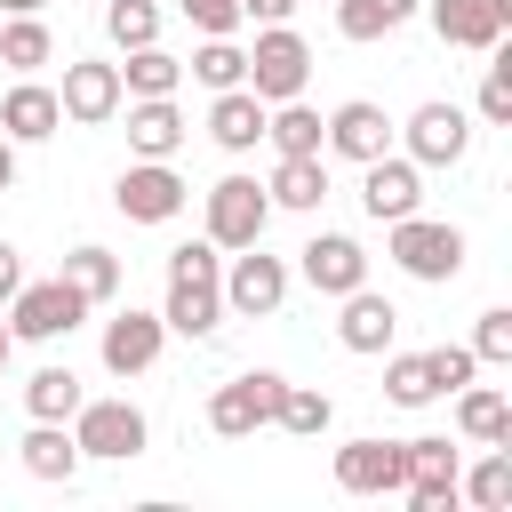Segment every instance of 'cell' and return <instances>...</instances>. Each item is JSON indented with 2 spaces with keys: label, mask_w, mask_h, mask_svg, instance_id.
<instances>
[{
  "label": "cell",
  "mask_w": 512,
  "mask_h": 512,
  "mask_svg": "<svg viewBox=\"0 0 512 512\" xmlns=\"http://www.w3.org/2000/svg\"><path fill=\"white\" fill-rule=\"evenodd\" d=\"M424 0H336V32L344 40H392Z\"/></svg>",
  "instance_id": "29"
},
{
  "label": "cell",
  "mask_w": 512,
  "mask_h": 512,
  "mask_svg": "<svg viewBox=\"0 0 512 512\" xmlns=\"http://www.w3.org/2000/svg\"><path fill=\"white\" fill-rule=\"evenodd\" d=\"M0 192H16V144L0 136Z\"/></svg>",
  "instance_id": "42"
},
{
  "label": "cell",
  "mask_w": 512,
  "mask_h": 512,
  "mask_svg": "<svg viewBox=\"0 0 512 512\" xmlns=\"http://www.w3.org/2000/svg\"><path fill=\"white\" fill-rule=\"evenodd\" d=\"M56 104H64V120H72V128H104V120H120V104H128L120 64H104V56H72V64H64Z\"/></svg>",
  "instance_id": "11"
},
{
  "label": "cell",
  "mask_w": 512,
  "mask_h": 512,
  "mask_svg": "<svg viewBox=\"0 0 512 512\" xmlns=\"http://www.w3.org/2000/svg\"><path fill=\"white\" fill-rule=\"evenodd\" d=\"M224 248L200 232V240H184V248H168V304H160V320H168V336H216L224 328Z\"/></svg>",
  "instance_id": "1"
},
{
  "label": "cell",
  "mask_w": 512,
  "mask_h": 512,
  "mask_svg": "<svg viewBox=\"0 0 512 512\" xmlns=\"http://www.w3.org/2000/svg\"><path fill=\"white\" fill-rule=\"evenodd\" d=\"M264 144H272V160H288V152H320V112H312L304 96L264 104Z\"/></svg>",
  "instance_id": "26"
},
{
  "label": "cell",
  "mask_w": 512,
  "mask_h": 512,
  "mask_svg": "<svg viewBox=\"0 0 512 512\" xmlns=\"http://www.w3.org/2000/svg\"><path fill=\"white\" fill-rule=\"evenodd\" d=\"M384 256H392L408 280H424V288H448V280L464 272V232L416 208V216H392V224H384Z\"/></svg>",
  "instance_id": "2"
},
{
  "label": "cell",
  "mask_w": 512,
  "mask_h": 512,
  "mask_svg": "<svg viewBox=\"0 0 512 512\" xmlns=\"http://www.w3.org/2000/svg\"><path fill=\"white\" fill-rule=\"evenodd\" d=\"M8 360H16V336H8V320H0V376H8Z\"/></svg>",
  "instance_id": "43"
},
{
  "label": "cell",
  "mask_w": 512,
  "mask_h": 512,
  "mask_svg": "<svg viewBox=\"0 0 512 512\" xmlns=\"http://www.w3.org/2000/svg\"><path fill=\"white\" fill-rule=\"evenodd\" d=\"M304 80H312V48H304V32H296V24H256L248 88H256L264 104H288V96H304Z\"/></svg>",
  "instance_id": "6"
},
{
  "label": "cell",
  "mask_w": 512,
  "mask_h": 512,
  "mask_svg": "<svg viewBox=\"0 0 512 512\" xmlns=\"http://www.w3.org/2000/svg\"><path fill=\"white\" fill-rule=\"evenodd\" d=\"M384 400H392V408H432V400H440L432 360H424V352H392V360H384Z\"/></svg>",
  "instance_id": "32"
},
{
  "label": "cell",
  "mask_w": 512,
  "mask_h": 512,
  "mask_svg": "<svg viewBox=\"0 0 512 512\" xmlns=\"http://www.w3.org/2000/svg\"><path fill=\"white\" fill-rule=\"evenodd\" d=\"M184 200H192V184L176 176V160H128L120 184H112V208L128 224H176Z\"/></svg>",
  "instance_id": "7"
},
{
  "label": "cell",
  "mask_w": 512,
  "mask_h": 512,
  "mask_svg": "<svg viewBox=\"0 0 512 512\" xmlns=\"http://www.w3.org/2000/svg\"><path fill=\"white\" fill-rule=\"evenodd\" d=\"M208 136H216V152H256L264 144V96L240 80V88H216V104H208Z\"/></svg>",
  "instance_id": "21"
},
{
  "label": "cell",
  "mask_w": 512,
  "mask_h": 512,
  "mask_svg": "<svg viewBox=\"0 0 512 512\" xmlns=\"http://www.w3.org/2000/svg\"><path fill=\"white\" fill-rule=\"evenodd\" d=\"M416 16H432L440 48H472V56H488V48L504 40V24H512L496 0H424Z\"/></svg>",
  "instance_id": "18"
},
{
  "label": "cell",
  "mask_w": 512,
  "mask_h": 512,
  "mask_svg": "<svg viewBox=\"0 0 512 512\" xmlns=\"http://www.w3.org/2000/svg\"><path fill=\"white\" fill-rule=\"evenodd\" d=\"M456 432L472 448H512V392L504 384H464L456 392Z\"/></svg>",
  "instance_id": "23"
},
{
  "label": "cell",
  "mask_w": 512,
  "mask_h": 512,
  "mask_svg": "<svg viewBox=\"0 0 512 512\" xmlns=\"http://www.w3.org/2000/svg\"><path fill=\"white\" fill-rule=\"evenodd\" d=\"M336 488L344 496H400V440H376V432L344 440L336 448Z\"/></svg>",
  "instance_id": "17"
},
{
  "label": "cell",
  "mask_w": 512,
  "mask_h": 512,
  "mask_svg": "<svg viewBox=\"0 0 512 512\" xmlns=\"http://www.w3.org/2000/svg\"><path fill=\"white\" fill-rule=\"evenodd\" d=\"M0 64H8V72H40V64H56V32H48L40 16H8V24H0Z\"/></svg>",
  "instance_id": "33"
},
{
  "label": "cell",
  "mask_w": 512,
  "mask_h": 512,
  "mask_svg": "<svg viewBox=\"0 0 512 512\" xmlns=\"http://www.w3.org/2000/svg\"><path fill=\"white\" fill-rule=\"evenodd\" d=\"M264 224H272V200H264V184L256 176H216L208 184V240L232 256V248H248V240H264Z\"/></svg>",
  "instance_id": "9"
},
{
  "label": "cell",
  "mask_w": 512,
  "mask_h": 512,
  "mask_svg": "<svg viewBox=\"0 0 512 512\" xmlns=\"http://www.w3.org/2000/svg\"><path fill=\"white\" fill-rule=\"evenodd\" d=\"M264 200H272V208H296V216H312V208L328 200V152H288V160H272V176H264Z\"/></svg>",
  "instance_id": "22"
},
{
  "label": "cell",
  "mask_w": 512,
  "mask_h": 512,
  "mask_svg": "<svg viewBox=\"0 0 512 512\" xmlns=\"http://www.w3.org/2000/svg\"><path fill=\"white\" fill-rule=\"evenodd\" d=\"M424 360H432V376H440V392H464V384L480 376V360H472V344H432Z\"/></svg>",
  "instance_id": "38"
},
{
  "label": "cell",
  "mask_w": 512,
  "mask_h": 512,
  "mask_svg": "<svg viewBox=\"0 0 512 512\" xmlns=\"http://www.w3.org/2000/svg\"><path fill=\"white\" fill-rule=\"evenodd\" d=\"M96 352H104V368H112V376L128 384V376H144V368H152V360L168 352V320H160V312H136V304H128V312H112V320H104Z\"/></svg>",
  "instance_id": "14"
},
{
  "label": "cell",
  "mask_w": 512,
  "mask_h": 512,
  "mask_svg": "<svg viewBox=\"0 0 512 512\" xmlns=\"http://www.w3.org/2000/svg\"><path fill=\"white\" fill-rule=\"evenodd\" d=\"M176 16H184L192 32H240V24H248L240 0H176Z\"/></svg>",
  "instance_id": "39"
},
{
  "label": "cell",
  "mask_w": 512,
  "mask_h": 512,
  "mask_svg": "<svg viewBox=\"0 0 512 512\" xmlns=\"http://www.w3.org/2000/svg\"><path fill=\"white\" fill-rule=\"evenodd\" d=\"M104 32H112L120 56L144 48V40H160V0H104Z\"/></svg>",
  "instance_id": "35"
},
{
  "label": "cell",
  "mask_w": 512,
  "mask_h": 512,
  "mask_svg": "<svg viewBox=\"0 0 512 512\" xmlns=\"http://www.w3.org/2000/svg\"><path fill=\"white\" fill-rule=\"evenodd\" d=\"M288 280H296V272H288L280 256H264V240H248V248L224 256V280H216V288H224V312H240V320H272V312L288 304Z\"/></svg>",
  "instance_id": "5"
},
{
  "label": "cell",
  "mask_w": 512,
  "mask_h": 512,
  "mask_svg": "<svg viewBox=\"0 0 512 512\" xmlns=\"http://www.w3.org/2000/svg\"><path fill=\"white\" fill-rule=\"evenodd\" d=\"M88 392H80V376L64 368V360H48V368H32L24 376V416H48V424H72V408H80Z\"/></svg>",
  "instance_id": "25"
},
{
  "label": "cell",
  "mask_w": 512,
  "mask_h": 512,
  "mask_svg": "<svg viewBox=\"0 0 512 512\" xmlns=\"http://www.w3.org/2000/svg\"><path fill=\"white\" fill-rule=\"evenodd\" d=\"M192 80L216 96V88H240L248 80V48L232 40V32H200V48H192Z\"/></svg>",
  "instance_id": "30"
},
{
  "label": "cell",
  "mask_w": 512,
  "mask_h": 512,
  "mask_svg": "<svg viewBox=\"0 0 512 512\" xmlns=\"http://www.w3.org/2000/svg\"><path fill=\"white\" fill-rule=\"evenodd\" d=\"M320 152H336V160H376V152H392V112L384 104H368V96H352V104H336L328 120H320Z\"/></svg>",
  "instance_id": "15"
},
{
  "label": "cell",
  "mask_w": 512,
  "mask_h": 512,
  "mask_svg": "<svg viewBox=\"0 0 512 512\" xmlns=\"http://www.w3.org/2000/svg\"><path fill=\"white\" fill-rule=\"evenodd\" d=\"M392 136L408 144V160H416V168H456V160L472 152V120H464V104H440V96H432V104H416Z\"/></svg>",
  "instance_id": "10"
},
{
  "label": "cell",
  "mask_w": 512,
  "mask_h": 512,
  "mask_svg": "<svg viewBox=\"0 0 512 512\" xmlns=\"http://www.w3.org/2000/svg\"><path fill=\"white\" fill-rule=\"evenodd\" d=\"M72 440H80V456H96V464H136V456L152 448V424H144V408H136L128 392H112V400H80V408H72Z\"/></svg>",
  "instance_id": "3"
},
{
  "label": "cell",
  "mask_w": 512,
  "mask_h": 512,
  "mask_svg": "<svg viewBox=\"0 0 512 512\" xmlns=\"http://www.w3.org/2000/svg\"><path fill=\"white\" fill-rule=\"evenodd\" d=\"M16 288H24V248H16V240H0V304H8Z\"/></svg>",
  "instance_id": "40"
},
{
  "label": "cell",
  "mask_w": 512,
  "mask_h": 512,
  "mask_svg": "<svg viewBox=\"0 0 512 512\" xmlns=\"http://www.w3.org/2000/svg\"><path fill=\"white\" fill-rule=\"evenodd\" d=\"M176 80H184V64H176L160 40L128 48V64H120V88H128V96H176Z\"/></svg>",
  "instance_id": "31"
},
{
  "label": "cell",
  "mask_w": 512,
  "mask_h": 512,
  "mask_svg": "<svg viewBox=\"0 0 512 512\" xmlns=\"http://www.w3.org/2000/svg\"><path fill=\"white\" fill-rule=\"evenodd\" d=\"M0 8H8V16H40V0H0Z\"/></svg>",
  "instance_id": "44"
},
{
  "label": "cell",
  "mask_w": 512,
  "mask_h": 512,
  "mask_svg": "<svg viewBox=\"0 0 512 512\" xmlns=\"http://www.w3.org/2000/svg\"><path fill=\"white\" fill-rule=\"evenodd\" d=\"M272 424H280L288 440H320V432L336 424V400H328L320 384H280V408H272Z\"/></svg>",
  "instance_id": "28"
},
{
  "label": "cell",
  "mask_w": 512,
  "mask_h": 512,
  "mask_svg": "<svg viewBox=\"0 0 512 512\" xmlns=\"http://www.w3.org/2000/svg\"><path fill=\"white\" fill-rule=\"evenodd\" d=\"M184 104L176 96H128V152L136 160H176L184 152Z\"/></svg>",
  "instance_id": "20"
},
{
  "label": "cell",
  "mask_w": 512,
  "mask_h": 512,
  "mask_svg": "<svg viewBox=\"0 0 512 512\" xmlns=\"http://www.w3.org/2000/svg\"><path fill=\"white\" fill-rule=\"evenodd\" d=\"M96 304L56 272V280H24L16 296H8V336L16 344H56V336H72L80 320H88Z\"/></svg>",
  "instance_id": "4"
},
{
  "label": "cell",
  "mask_w": 512,
  "mask_h": 512,
  "mask_svg": "<svg viewBox=\"0 0 512 512\" xmlns=\"http://www.w3.org/2000/svg\"><path fill=\"white\" fill-rule=\"evenodd\" d=\"M240 16H248V24H288L296 0H240Z\"/></svg>",
  "instance_id": "41"
},
{
  "label": "cell",
  "mask_w": 512,
  "mask_h": 512,
  "mask_svg": "<svg viewBox=\"0 0 512 512\" xmlns=\"http://www.w3.org/2000/svg\"><path fill=\"white\" fill-rule=\"evenodd\" d=\"M456 496H472L480 512H504L512 504V448H488L472 472H456Z\"/></svg>",
  "instance_id": "34"
},
{
  "label": "cell",
  "mask_w": 512,
  "mask_h": 512,
  "mask_svg": "<svg viewBox=\"0 0 512 512\" xmlns=\"http://www.w3.org/2000/svg\"><path fill=\"white\" fill-rule=\"evenodd\" d=\"M280 368H248V376H232V384H216L208 392V432L216 440H248V432H264L272 424V408H280Z\"/></svg>",
  "instance_id": "8"
},
{
  "label": "cell",
  "mask_w": 512,
  "mask_h": 512,
  "mask_svg": "<svg viewBox=\"0 0 512 512\" xmlns=\"http://www.w3.org/2000/svg\"><path fill=\"white\" fill-rule=\"evenodd\" d=\"M56 272H64L88 304H112V296H120V256H112V248H96V240L64 248V264H56Z\"/></svg>",
  "instance_id": "27"
},
{
  "label": "cell",
  "mask_w": 512,
  "mask_h": 512,
  "mask_svg": "<svg viewBox=\"0 0 512 512\" xmlns=\"http://www.w3.org/2000/svg\"><path fill=\"white\" fill-rule=\"evenodd\" d=\"M296 272H304L312 296H352V288L368 280V248H360L352 232H312V240L296 248Z\"/></svg>",
  "instance_id": "13"
},
{
  "label": "cell",
  "mask_w": 512,
  "mask_h": 512,
  "mask_svg": "<svg viewBox=\"0 0 512 512\" xmlns=\"http://www.w3.org/2000/svg\"><path fill=\"white\" fill-rule=\"evenodd\" d=\"M56 128H64L56 88H48V80H32V72H16V88L0 96V136H8V144H48Z\"/></svg>",
  "instance_id": "19"
},
{
  "label": "cell",
  "mask_w": 512,
  "mask_h": 512,
  "mask_svg": "<svg viewBox=\"0 0 512 512\" xmlns=\"http://www.w3.org/2000/svg\"><path fill=\"white\" fill-rule=\"evenodd\" d=\"M472 360H480V368H512V312H504V304L480 312V328H472Z\"/></svg>",
  "instance_id": "36"
},
{
  "label": "cell",
  "mask_w": 512,
  "mask_h": 512,
  "mask_svg": "<svg viewBox=\"0 0 512 512\" xmlns=\"http://www.w3.org/2000/svg\"><path fill=\"white\" fill-rule=\"evenodd\" d=\"M360 208H368V224L416 216V208H424V168H416L408 152H376V160H360Z\"/></svg>",
  "instance_id": "12"
},
{
  "label": "cell",
  "mask_w": 512,
  "mask_h": 512,
  "mask_svg": "<svg viewBox=\"0 0 512 512\" xmlns=\"http://www.w3.org/2000/svg\"><path fill=\"white\" fill-rule=\"evenodd\" d=\"M344 312H336V344L344 352H360V360H376V352H392V336H400V312H392V296H376L368 280L352 288V296H336Z\"/></svg>",
  "instance_id": "16"
},
{
  "label": "cell",
  "mask_w": 512,
  "mask_h": 512,
  "mask_svg": "<svg viewBox=\"0 0 512 512\" xmlns=\"http://www.w3.org/2000/svg\"><path fill=\"white\" fill-rule=\"evenodd\" d=\"M488 56H496V48H488ZM480 120H488V128L512 120V56H496V64L480 72Z\"/></svg>",
  "instance_id": "37"
},
{
  "label": "cell",
  "mask_w": 512,
  "mask_h": 512,
  "mask_svg": "<svg viewBox=\"0 0 512 512\" xmlns=\"http://www.w3.org/2000/svg\"><path fill=\"white\" fill-rule=\"evenodd\" d=\"M16 464L32 472V480H72L88 456H80V440H72V424H48V416H32V432L16 440Z\"/></svg>",
  "instance_id": "24"
}]
</instances>
